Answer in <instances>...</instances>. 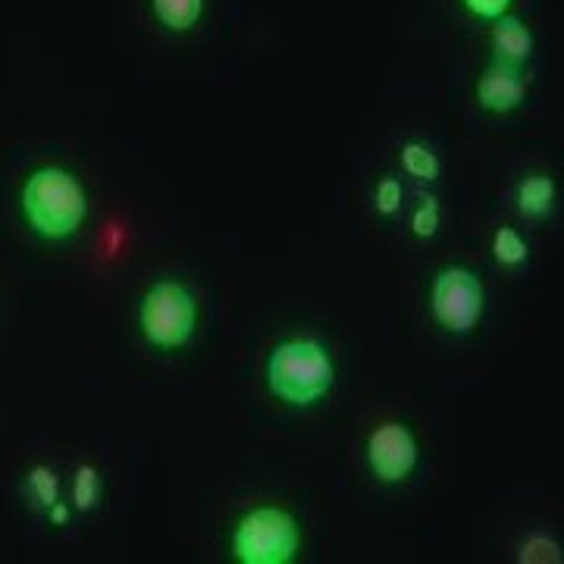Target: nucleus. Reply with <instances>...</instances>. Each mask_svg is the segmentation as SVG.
I'll list each match as a JSON object with an SVG mask.
<instances>
[{
  "instance_id": "nucleus-18",
  "label": "nucleus",
  "mask_w": 564,
  "mask_h": 564,
  "mask_svg": "<svg viewBox=\"0 0 564 564\" xmlns=\"http://www.w3.org/2000/svg\"><path fill=\"white\" fill-rule=\"evenodd\" d=\"M464 7H467V13H474L477 20H499V17H505L508 10H511V3L514 0H462Z\"/></svg>"
},
{
  "instance_id": "nucleus-13",
  "label": "nucleus",
  "mask_w": 564,
  "mask_h": 564,
  "mask_svg": "<svg viewBox=\"0 0 564 564\" xmlns=\"http://www.w3.org/2000/svg\"><path fill=\"white\" fill-rule=\"evenodd\" d=\"M492 258L496 263H502L508 270H518V267H524L530 261V245L521 236V229H514V226H499L496 232H492Z\"/></svg>"
},
{
  "instance_id": "nucleus-2",
  "label": "nucleus",
  "mask_w": 564,
  "mask_h": 564,
  "mask_svg": "<svg viewBox=\"0 0 564 564\" xmlns=\"http://www.w3.org/2000/svg\"><path fill=\"white\" fill-rule=\"evenodd\" d=\"M22 214L44 239H69L88 217V195L69 170L39 166L22 185Z\"/></svg>"
},
{
  "instance_id": "nucleus-14",
  "label": "nucleus",
  "mask_w": 564,
  "mask_h": 564,
  "mask_svg": "<svg viewBox=\"0 0 564 564\" xmlns=\"http://www.w3.org/2000/svg\"><path fill=\"white\" fill-rule=\"evenodd\" d=\"M101 502V470L95 464H79L73 470V508L79 514H88Z\"/></svg>"
},
{
  "instance_id": "nucleus-17",
  "label": "nucleus",
  "mask_w": 564,
  "mask_h": 564,
  "mask_svg": "<svg viewBox=\"0 0 564 564\" xmlns=\"http://www.w3.org/2000/svg\"><path fill=\"white\" fill-rule=\"evenodd\" d=\"M562 549L558 543H552L549 536H530L524 545H521V562L533 564V562H555L562 564Z\"/></svg>"
},
{
  "instance_id": "nucleus-7",
  "label": "nucleus",
  "mask_w": 564,
  "mask_h": 564,
  "mask_svg": "<svg viewBox=\"0 0 564 564\" xmlns=\"http://www.w3.org/2000/svg\"><path fill=\"white\" fill-rule=\"evenodd\" d=\"M527 79L524 66H505L496 63L486 66L484 76L477 79V104L486 113H514L527 101Z\"/></svg>"
},
{
  "instance_id": "nucleus-1",
  "label": "nucleus",
  "mask_w": 564,
  "mask_h": 564,
  "mask_svg": "<svg viewBox=\"0 0 564 564\" xmlns=\"http://www.w3.org/2000/svg\"><path fill=\"white\" fill-rule=\"evenodd\" d=\"M267 389L289 408H314L336 386L333 351L317 336H292L267 355Z\"/></svg>"
},
{
  "instance_id": "nucleus-8",
  "label": "nucleus",
  "mask_w": 564,
  "mask_h": 564,
  "mask_svg": "<svg viewBox=\"0 0 564 564\" xmlns=\"http://www.w3.org/2000/svg\"><path fill=\"white\" fill-rule=\"evenodd\" d=\"M489 41H492L496 63H505V66H527L536 54V39H533L530 25L524 20H518V17H511V13L492 20Z\"/></svg>"
},
{
  "instance_id": "nucleus-3",
  "label": "nucleus",
  "mask_w": 564,
  "mask_h": 564,
  "mask_svg": "<svg viewBox=\"0 0 564 564\" xmlns=\"http://www.w3.org/2000/svg\"><path fill=\"white\" fill-rule=\"evenodd\" d=\"M229 552L239 564H292L302 552V524L282 505H258L232 527Z\"/></svg>"
},
{
  "instance_id": "nucleus-6",
  "label": "nucleus",
  "mask_w": 564,
  "mask_h": 564,
  "mask_svg": "<svg viewBox=\"0 0 564 564\" xmlns=\"http://www.w3.org/2000/svg\"><path fill=\"white\" fill-rule=\"evenodd\" d=\"M421 462V445L402 421L380 423L367 436V467L386 486L404 484Z\"/></svg>"
},
{
  "instance_id": "nucleus-19",
  "label": "nucleus",
  "mask_w": 564,
  "mask_h": 564,
  "mask_svg": "<svg viewBox=\"0 0 564 564\" xmlns=\"http://www.w3.org/2000/svg\"><path fill=\"white\" fill-rule=\"evenodd\" d=\"M69 511H73V505H66V502H61V499H57V502L51 505V508H47L44 514L51 518V524H54V527H63L66 521H69Z\"/></svg>"
},
{
  "instance_id": "nucleus-5",
  "label": "nucleus",
  "mask_w": 564,
  "mask_h": 564,
  "mask_svg": "<svg viewBox=\"0 0 564 564\" xmlns=\"http://www.w3.org/2000/svg\"><path fill=\"white\" fill-rule=\"evenodd\" d=\"M430 311L433 321L452 336H467L484 321L486 289L484 280L470 267H443L430 285Z\"/></svg>"
},
{
  "instance_id": "nucleus-9",
  "label": "nucleus",
  "mask_w": 564,
  "mask_h": 564,
  "mask_svg": "<svg viewBox=\"0 0 564 564\" xmlns=\"http://www.w3.org/2000/svg\"><path fill=\"white\" fill-rule=\"evenodd\" d=\"M555 198H558V185L545 173H530L514 188L518 214L527 220H545L555 210Z\"/></svg>"
},
{
  "instance_id": "nucleus-16",
  "label": "nucleus",
  "mask_w": 564,
  "mask_h": 564,
  "mask_svg": "<svg viewBox=\"0 0 564 564\" xmlns=\"http://www.w3.org/2000/svg\"><path fill=\"white\" fill-rule=\"evenodd\" d=\"M404 204V185L399 176H383L373 188V207L380 217H395Z\"/></svg>"
},
{
  "instance_id": "nucleus-15",
  "label": "nucleus",
  "mask_w": 564,
  "mask_h": 564,
  "mask_svg": "<svg viewBox=\"0 0 564 564\" xmlns=\"http://www.w3.org/2000/svg\"><path fill=\"white\" fill-rule=\"evenodd\" d=\"M440 223H443V207L436 195H421V202L411 214V232L417 239H433L440 232Z\"/></svg>"
},
{
  "instance_id": "nucleus-10",
  "label": "nucleus",
  "mask_w": 564,
  "mask_h": 564,
  "mask_svg": "<svg viewBox=\"0 0 564 564\" xmlns=\"http://www.w3.org/2000/svg\"><path fill=\"white\" fill-rule=\"evenodd\" d=\"M399 161H402V170L411 176V180L417 182H436L440 180V173H443V161H440V154L426 144V141H404L402 148H399Z\"/></svg>"
},
{
  "instance_id": "nucleus-11",
  "label": "nucleus",
  "mask_w": 564,
  "mask_h": 564,
  "mask_svg": "<svg viewBox=\"0 0 564 564\" xmlns=\"http://www.w3.org/2000/svg\"><path fill=\"white\" fill-rule=\"evenodd\" d=\"M151 10L163 29L185 35L202 20L204 0H151Z\"/></svg>"
},
{
  "instance_id": "nucleus-12",
  "label": "nucleus",
  "mask_w": 564,
  "mask_h": 564,
  "mask_svg": "<svg viewBox=\"0 0 564 564\" xmlns=\"http://www.w3.org/2000/svg\"><path fill=\"white\" fill-rule=\"evenodd\" d=\"M22 489H25L29 502L35 505L39 511H47L51 505L61 499V477H57V470L51 464H32L25 470Z\"/></svg>"
},
{
  "instance_id": "nucleus-4",
  "label": "nucleus",
  "mask_w": 564,
  "mask_h": 564,
  "mask_svg": "<svg viewBox=\"0 0 564 564\" xmlns=\"http://www.w3.org/2000/svg\"><path fill=\"white\" fill-rule=\"evenodd\" d=\"M141 336L161 351H176L192 343L198 329V302L180 280L154 282L139 304Z\"/></svg>"
}]
</instances>
